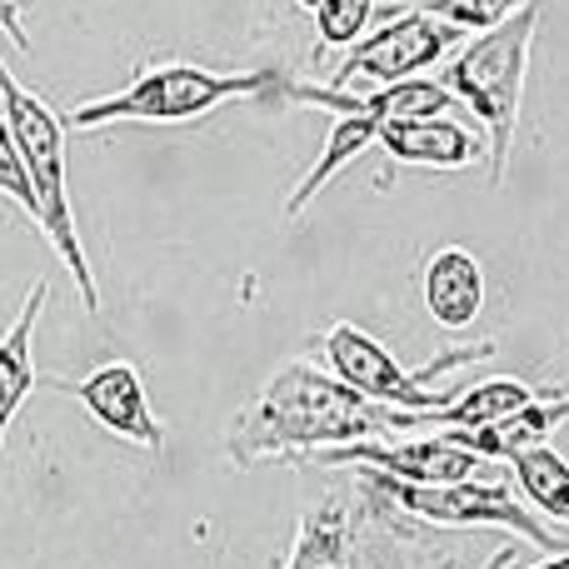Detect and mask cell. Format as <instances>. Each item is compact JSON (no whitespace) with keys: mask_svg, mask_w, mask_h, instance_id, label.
<instances>
[{"mask_svg":"<svg viewBox=\"0 0 569 569\" xmlns=\"http://www.w3.org/2000/svg\"><path fill=\"white\" fill-rule=\"evenodd\" d=\"M525 0H415L410 10H425V16H440L460 30H490L500 20H510Z\"/></svg>","mask_w":569,"mask_h":569,"instance_id":"e0dca14e","label":"cell"},{"mask_svg":"<svg viewBox=\"0 0 569 569\" xmlns=\"http://www.w3.org/2000/svg\"><path fill=\"white\" fill-rule=\"evenodd\" d=\"M515 470V485H520V495L535 505L540 515H550V520H565L569 525V460L560 450H550V445H535V450H520L510 460Z\"/></svg>","mask_w":569,"mask_h":569,"instance_id":"9a60e30c","label":"cell"},{"mask_svg":"<svg viewBox=\"0 0 569 569\" xmlns=\"http://www.w3.org/2000/svg\"><path fill=\"white\" fill-rule=\"evenodd\" d=\"M395 510H405L420 525H440V530H480V525H500V530L520 535V540L540 545L550 555H565L569 540L560 530L540 520L525 500H515V490L505 480H445V485H410L380 470H360Z\"/></svg>","mask_w":569,"mask_h":569,"instance_id":"52a82bcc","label":"cell"},{"mask_svg":"<svg viewBox=\"0 0 569 569\" xmlns=\"http://www.w3.org/2000/svg\"><path fill=\"white\" fill-rule=\"evenodd\" d=\"M320 350L325 360H330V370L340 375V380H350L360 395H370V400L390 405V410H415V415H435L445 410V405L460 395V385H435L440 375H460L465 365L475 360H490L495 345H470V350H450L440 355V360H430L420 375L405 370L400 360H395L390 350H385L380 340H375L370 330H360V325L340 320L330 325V330L320 335Z\"/></svg>","mask_w":569,"mask_h":569,"instance_id":"8992f818","label":"cell"},{"mask_svg":"<svg viewBox=\"0 0 569 569\" xmlns=\"http://www.w3.org/2000/svg\"><path fill=\"white\" fill-rule=\"evenodd\" d=\"M46 295H50V280L30 284V295H26V305H20L16 325H10L6 340H0V440H6L10 420L20 415V405L30 400V390L40 385L30 350H36V325H40V310H46Z\"/></svg>","mask_w":569,"mask_h":569,"instance_id":"4fadbf2b","label":"cell"},{"mask_svg":"<svg viewBox=\"0 0 569 569\" xmlns=\"http://www.w3.org/2000/svg\"><path fill=\"white\" fill-rule=\"evenodd\" d=\"M0 110H6L10 136H16L20 160H26L30 190H36V226L46 230V240L56 246V256L66 260L86 315H100V284H96V276H90V260H86L80 236H76V210H70L66 126H60V116L36 96V90L20 86V80L10 76L6 60H0Z\"/></svg>","mask_w":569,"mask_h":569,"instance_id":"3957f363","label":"cell"},{"mask_svg":"<svg viewBox=\"0 0 569 569\" xmlns=\"http://www.w3.org/2000/svg\"><path fill=\"white\" fill-rule=\"evenodd\" d=\"M290 76L280 70H206V66H156L136 76L116 96L86 100L70 110V126L96 130V126H126V120H150V126H180L196 120L216 106L246 96H284Z\"/></svg>","mask_w":569,"mask_h":569,"instance_id":"5b68a950","label":"cell"},{"mask_svg":"<svg viewBox=\"0 0 569 569\" xmlns=\"http://www.w3.org/2000/svg\"><path fill=\"white\" fill-rule=\"evenodd\" d=\"M530 400H535V390L525 380H515V375H490V380H475L470 390H460L445 410H435L430 425H440V430H480V425L505 420V415H515Z\"/></svg>","mask_w":569,"mask_h":569,"instance_id":"5bb4252c","label":"cell"},{"mask_svg":"<svg viewBox=\"0 0 569 569\" xmlns=\"http://www.w3.org/2000/svg\"><path fill=\"white\" fill-rule=\"evenodd\" d=\"M565 420H569V390H550V395H535L530 405H520L515 415H505L495 425H480V430H440V435L465 445L480 460H515L520 450L545 445Z\"/></svg>","mask_w":569,"mask_h":569,"instance_id":"8fae6325","label":"cell"},{"mask_svg":"<svg viewBox=\"0 0 569 569\" xmlns=\"http://www.w3.org/2000/svg\"><path fill=\"white\" fill-rule=\"evenodd\" d=\"M420 425H430V415L390 410V405L360 395L340 375L315 370L310 360H290L260 390V400L236 415L226 455L240 470L266 460L300 465L305 455L335 450V445L380 440V435H420Z\"/></svg>","mask_w":569,"mask_h":569,"instance_id":"6da1fadb","label":"cell"},{"mask_svg":"<svg viewBox=\"0 0 569 569\" xmlns=\"http://www.w3.org/2000/svg\"><path fill=\"white\" fill-rule=\"evenodd\" d=\"M515 565V545H505L500 555H490V560H485V569H510Z\"/></svg>","mask_w":569,"mask_h":569,"instance_id":"ffe728a7","label":"cell"},{"mask_svg":"<svg viewBox=\"0 0 569 569\" xmlns=\"http://www.w3.org/2000/svg\"><path fill=\"white\" fill-rule=\"evenodd\" d=\"M375 146H380L390 160H400V166H430V170H465L485 156V140L450 116L385 120Z\"/></svg>","mask_w":569,"mask_h":569,"instance_id":"30bf717a","label":"cell"},{"mask_svg":"<svg viewBox=\"0 0 569 569\" xmlns=\"http://www.w3.org/2000/svg\"><path fill=\"white\" fill-rule=\"evenodd\" d=\"M420 295H425V310H430L435 325H445V330H470L485 310L480 260H475L465 246L435 250L425 276H420Z\"/></svg>","mask_w":569,"mask_h":569,"instance_id":"7c38bea8","label":"cell"},{"mask_svg":"<svg viewBox=\"0 0 569 569\" xmlns=\"http://www.w3.org/2000/svg\"><path fill=\"white\" fill-rule=\"evenodd\" d=\"M0 30H6L10 46L26 56V50H30V30H26V6H20V0H0Z\"/></svg>","mask_w":569,"mask_h":569,"instance_id":"d6986e66","label":"cell"},{"mask_svg":"<svg viewBox=\"0 0 569 569\" xmlns=\"http://www.w3.org/2000/svg\"><path fill=\"white\" fill-rule=\"evenodd\" d=\"M0 196L16 200V206L30 216V226H36V190H30L26 160H20V146H16V136H10L6 116H0Z\"/></svg>","mask_w":569,"mask_h":569,"instance_id":"ac0fdd59","label":"cell"},{"mask_svg":"<svg viewBox=\"0 0 569 569\" xmlns=\"http://www.w3.org/2000/svg\"><path fill=\"white\" fill-rule=\"evenodd\" d=\"M540 0H525L510 20L480 30L470 46H460L445 60L440 86L460 96L465 106L480 116L485 136H490V180L500 186L505 166H510V140L520 126V96H525V70H530V40L540 30Z\"/></svg>","mask_w":569,"mask_h":569,"instance_id":"277c9868","label":"cell"},{"mask_svg":"<svg viewBox=\"0 0 569 569\" xmlns=\"http://www.w3.org/2000/svg\"><path fill=\"white\" fill-rule=\"evenodd\" d=\"M535 569H569V550L555 555V560H545V565H535Z\"/></svg>","mask_w":569,"mask_h":569,"instance_id":"44dd1931","label":"cell"},{"mask_svg":"<svg viewBox=\"0 0 569 569\" xmlns=\"http://www.w3.org/2000/svg\"><path fill=\"white\" fill-rule=\"evenodd\" d=\"M450 50H460V26H450L440 16H425V10H410V6H390L385 10V26L355 40L350 56L340 60V70L325 86L350 90L355 80L400 86V80L425 76V66L445 60Z\"/></svg>","mask_w":569,"mask_h":569,"instance_id":"ba28073f","label":"cell"},{"mask_svg":"<svg viewBox=\"0 0 569 569\" xmlns=\"http://www.w3.org/2000/svg\"><path fill=\"white\" fill-rule=\"evenodd\" d=\"M380 0H320L315 6V56L325 50H345L365 36V26L375 20Z\"/></svg>","mask_w":569,"mask_h":569,"instance_id":"2e32d148","label":"cell"},{"mask_svg":"<svg viewBox=\"0 0 569 569\" xmlns=\"http://www.w3.org/2000/svg\"><path fill=\"white\" fill-rule=\"evenodd\" d=\"M50 385L76 395L100 430L120 435V440L140 445V450H150V455L166 450V425H160L156 410H150L146 380H140L136 365L110 360V365H100V370H90L86 380H50Z\"/></svg>","mask_w":569,"mask_h":569,"instance_id":"9c48e42d","label":"cell"},{"mask_svg":"<svg viewBox=\"0 0 569 569\" xmlns=\"http://www.w3.org/2000/svg\"><path fill=\"white\" fill-rule=\"evenodd\" d=\"M300 6H305V10H315V6H320V0H300Z\"/></svg>","mask_w":569,"mask_h":569,"instance_id":"7402d4cb","label":"cell"},{"mask_svg":"<svg viewBox=\"0 0 569 569\" xmlns=\"http://www.w3.org/2000/svg\"><path fill=\"white\" fill-rule=\"evenodd\" d=\"M440 560L445 545L355 470L350 485L325 490L305 510L284 569H430Z\"/></svg>","mask_w":569,"mask_h":569,"instance_id":"7a4b0ae2","label":"cell"}]
</instances>
